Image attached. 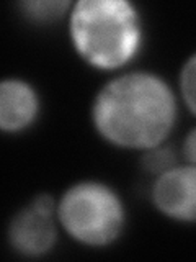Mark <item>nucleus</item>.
Returning <instances> with one entry per match:
<instances>
[{
    "label": "nucleus",
    "mask_w": 196,
    "mask_h": 262,
    "mask_svg": "<svg viewBox=\"0 0 196 262\" xmlns=\"http://www.w3.org/2000/svg\"><path fill=\"white\" fill-rule=\"evenodd\" d=\"M175 120V100L165 82L133 72L110 82L93 105V121L108 141L131 147H155Z\"/></svg>",
    "instance_id": "1"
},
{
    "label": "nucleus",
    "mask_w": 196,
    "mask_h": 262,
    "mask_svg": "<svg viewBox=\"0 0 196 262\" xmlns=\"http://www.w3.org/2000/svg\"><path fill=\"white\" fill-rule=\"evenodd\" d=\"M70 35L82 57L102 69L128 62L139 45L134 7L122 0H82L70 15Z\"/></svg>",
    "instance_id": "2"
},
{
    "label": "nucleus",
    "mask_w": 196,
    "mask_h": 262,
    "mask_svg": "<svg viewBox=\"0 0 196 262\" xmlns=\"http://www.w3.org/2000/svg\"><path fill=\"white\" fill-rule=\"evenodd\" d=\"M59 218L76 239L103 246L116 239L125 215L121 202L108 187L88 182L65 192L59 203Z\"/></svg>",
    "instance_id": "3"
},
{
    "label": "nucleus",
    "mask_w": 196,
    "mask_h": 262,
    "mask_svg": "<svg viewBox=\"0 0 196 262\" xmlns=\"http://www.w3.org/2000/svg\"><path fill=\"white\" fill-rule=\"evenodd\" d=\"M54 202L51 196H36L28 208L16 215L10 225L12 246L27 256H41L51 249L56 239L53 225Z\"/></svg>",
    "instance_id": "4"
},
{
    "label": "nucleus",
    "mask_w": 196,
    "mask_h": 262,
    "mask_svg": "<svg viewBox=\"0 0 196 262\" xmlns=\"http://www.w3.org/2000/svg\"><path fill=\"white\" fill-rule=\"evenodd\" d=\"M152 196L165 215L196 221V166L174 167L159 176Z\"/></svg>",
    "instance_id": "5"
},
{
    "label": "nucleus",
    "mask_w": 196,
    "mask_h": 262,
    "mask_svg": "<svg viewBox=\"0 0 196 262\" xmlns=\"http://www.w3.org/2000/svg\"><path fill=\"white\" fill-rule=\"evenodd\" d=\"M38 100L30 85L20 80H4L0 85V126L5 131L21 129L33 121Z\"/></svg>",
    "instance_id": "6"
},
{
    "label": "nucleus",
    "mask_w": 196,
    "mask_h": 262,
    "mask_svg": "<svg viewBox=\"0 0 196 262\" xmlns=\"http://www.w3.org/2000/svg\"><path fill=\"white\" fill-rule=\"evenodd\" d=\"M142 166L151 174H165L170 169L175 167V154L167 147H151L142 158Z\"/></svg>",
    "instance_id": "7"
},
{
    "label": "nucleus",
    "mask_w": 196,
    "mask_h": 262,
    "mask_svg": "<svg viewBox=\"0 0 196 262\" xmlns=\"http://www.w3.org/2000/svg\"><path fill=\"white\" fill-rule=\"evenodd\" d=\"M180 85H182L186 105L190 106L193 113H196V54L185 64L182 71V79H180Z\"/></svg>",
    "instance_id": "8"
},
{
    "label": "nucleus",
    "mask_w": 196,
    "mask_h": 262,
    "mask_svg": "<svg viewBox=\"0 0 196 262\" xmlns=\"http://www.w3.org/2000/svg\"><path fill=\"white\" fill-rule=\"evenodd\" d=\"M24 10L30 16H35L39 20H47L59 16L64 8H67V2H27L23 4Z\"/></svg>",
    "instance_id": "9"
},
{
    "label": "nucleus",
    "mask_w": 196,
    "mask_h": 262,
    "mask_svg": "<svg viewBox=\"0 0 196 262\" xmlns=\"http://www.w3.org/2000/svg\"><path fill=\"white\" fill-rule=\"evenodd\" d=\"M183 152H185V158L196 166V128L188 133L185 144H183Z\"/></svg>",
    "instance_id": "10"
}]
</instances>
